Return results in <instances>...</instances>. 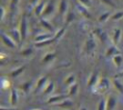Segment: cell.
I'll return each instance as SVG.
<instances>
[{
    "mask_svg": "<svg viewBox=\"0 0 123 110\" xmlns=\"http://www.w3.org/2000/svg\"><path fill=\"white\" fill-rule=\"evenodd\" d=\"M112 85L114 86L115 90H116L118 93L123 94V84H122L117 78H114V79L112 80Z\"/></svg>",
    "mask_w": 123,
    "mask_h": 110,
    "instance_id": "obj_21",
    "label": "cell"
},
{
    "mask_svg": "<svg viewBox=\"0 0 123 110\" xmlns=\"http://www.w3.org/2000/svg\"><path fill=\"white\" fill-rule=\"evenodd\" d=\"M1 110H17L16 108H11V107H9V108H7V107H4V106H2L1 107Z\"/></svg>",
    "mask_w": 123,
    "mask_h": 110,
    "instance_id": "obj_37",
    "label": "cell"
},
{
    "mask_svg": "<svg viewBox=\"0 0 123 110\" xmlns=\"http://www.w3.org/2000/svg\"><path fill=\"white\" fill-rule=\"evenodd\" d=\"M79 2L81 3L82 6H84V7H86V8H89L90 5H91L90 0H79Z\"/></svg>",
    "mask_w": 123,
    "mask_h": 110,
    "instance_id": "obj_34",
    "label": "cell"
},
{
    "mask_svg": "<svg viewBox=\"0 0 123 110\" xmlns=\"http://www.w3.org/2000/svg\"><path fill=\"white\" fill-rule=\"evenodd\" d=\"M24 69H25V66H20V67L14 69H12L10 72V76H12V77H17V76H19L24 71Z\"/></svg>",
    "mask_w": 123,
    "mask_h": 110,
    "instance_id": "obj_15",
    "label": "cell"
},
{
    "mask_svg": "<svg viewBox=\"0 0 123 110\" xmlns=\"http://www.w3.org/2000/svg\"><path fill=\"white\" fill-rule=\"evenodd\" d=\"M95 34L97 35L98 38H100V40H101L103 42H105V41H106V39H107V35H106V33H105L101 28H96V29H95Z\"/></svg>",
    "mask_w": 123,
    "mask_h": 110,
    "instance_id": "obj_23",
    "label": "cell"
},
{
    "mask_svg": "<svg viewBox=\"0 0 123 110\" xmlns=\"http://www.w3.org/2000/svg\"><path fill=\"white\" fill-rule=\"evenodd\" d=\"M116 54H119V50L117 49L116 45H111L108 47V49L106 50V56L110 57V56H114Z\"/></svg>",
    "mask_w": 123,
    "mask_h": 110,
    "instance_id": "obj_12",
    "label": "cell"
},
{
    "mask_svg": "<svg viewBox=\"0 0 123 110\" xmlns=\"http://www.w3.org/2000/svg\"><path fill=\"white\" fill-rule=\"evenodd\" d=\"M68 97L69 96L67 95H54V96H49V98L46 100V103L47 104H57Z\"/></svg>",
    "mask_w": 123,
    "mask_h": 110,
    "instance_id": "obj_4",
    "label": "cell"
},
{
    "mask_svg": "<svg viewBox=\"0 0 123 110\" xmlns=\"http://www.w3.org/2000/svg\"><path fill=\"white\" fill-rule=\"evenodd\" d=\"M110 15H111L110 12H105L102 14H100V16L98 17V21L101 22V23H104V22H106L110 18Z\"/></svg>",
    "mask_w": 123,
    "mask_h": 110,
    "instance_id": "obj_25",
    "label": "cell"
},
{
    "mask_svg": "<svg viewBox=\"0 0 123 110\" xmlns=\"http://www.w3.org/2000/svg\"><path fill=\"white\" fill-rule=\"evenodd\" d=\"M37 0H30V3H31V4H33V5H34V4H35V3H36V2H37Z\"/></svg>",
    "mask_w": 123,
    "mask_h": 110,
    "instance_id": "obj_41",
    "label": "cell"
},
{
    "mask_svg": "<svg viewBox=\"0 0 123 110\" xmlns=\"http://www.w3.org/2000/svg\"><path fill=\"white\" fill-rule=\"evenodd\" d=\"M98 80H99L98 73H97L96 71L92 72V73L90 74V76L88 77V79H87V87L92 89V88H93V87H94V86L97 84Z\"/></svg>",
    "mask_w": 123,
    "mask_h": 110,
    "instance_id": "obj_9",
    "label": "cell"
},
{
    "mask_svg": "<svg viewBox=\"0 0 123 110\" xmlns=\"http://www.w3.org/2000/svg\"><path fill=\"white\" fill-rule=\"evenodd\" d=\"M110 85H111V83L108 78L101 77V78H99L97 84L92 88V92L95 94H104L109 90Z\"/></svg>",
    "mask_w": 123,
    "mask_h": 110,
    "instance_id": "obj_1",
    "label": "cell"
},
{
    "mask_svg": "<svg viewBox=\"0 0 123 110\" xmlns=\"http://www.w3.org/2000/svg\"><path fill=\"white\" fill-rule=\"evenodd\" d=\"M10 36L12 37V39L16 43H18V42L21 41V36H20L19 30H17V29H12V30L11 31V35H10Z\"/></svg>",
    "mask_w": 123,
    "mask_h": 110,
    "instance_id": "obj_13",
    "label": "cell"
},
{
    "mask_svg": "<svg viewBox=\"0 0 123 110\" xmlns=\"http://www.w3.org/2000/svg\"><path fill=\"white\" fill-rule=\"evenodd\" d=\"M97 110H106V99L101 98L97 104Z\"/></svg>",
    "mask_w": 123,
    "mask_h": 110,
    "instance_id": "obj_31",
    "label": "cell"
},
{
    "mask_svg": "<svg viewBox=\"0 0 123 110\" xmlns=\"http://www.w3.org/2000/svg\"><path fill=\"white\" fill-rule=\"evenodd\" d=\"M20 89L25 93V94H28L31 90V81H27L23 84L20 85Z\"/></svg>",
    "mask_w": 123,
    "mask_h": 110,
    "instance_id": "obj_26",
    "label": "cell"
},
{
    "mask_svg": "<svg viewBox=\"0 0 123 110\" xmlns=\"http://www.w3.org/2000/svg\"><path fill=\"white\" fill-rule=\"evenodd\" d=\"M9 87H10V81L8 79H6V78L3 77L1 79V88L3 90H7Z\"/></svg>",
    "mask_w": 123,
    "mask_h": 110,
    "instance_id": "obj_33",
    "label": "cell"
},
{
    "mask_svg": "<svg viewBox=\"0 0 123 110\" xmlns=\"http://www.w3.org/2000/svg\"><path fill=\"white\" fill-rule=\"evenodd\" d=\"M54 83L52 82V81H48L47 82V84L45 85V87H44V89L42 90V92H43V95H49V94H51L53 91H54Z\"/></svg>",
    "mask_w": 123,
    "mask_h": 110,
    "instance_id": "obj_16",
    "label": "cell"
},
{
    "mask_svg": "<svg viewBox=\"0 0 123 110\" xmlns=\"http://www.w3.org/2000/svg\"><path fill=\"white\" fill-rule=\"evenodd\" d=\"M117 104V99L113 95H110L106 99V110H114Z\"/></svg>",
    "mask_w": 123,
    "mask_h": 110,
    "instance_id": "obj_6",
    "label": "cell"
},
{
    "mask_svg": "<svg viewBox=\"0 0 123 110\" xmlns=\"http://www.w3.org/2000/svg\"><path fill=\"white\" fill-rule=\"evenodd\" d=\"M55 57H56V53L55 52H48L43 56L41 61H42V63H49V62L53 61L55 59Z\"/></svg>",
    "mask_w": 123,
    "mask_h": 110,
    "instance_id": "obj_19",
    "label": "cell"
},
{
    "mask_svg": "<svg viewBox=\"0 0 123 110\" xmlns=\"http://www.w3.org/2000/svg\"><path fill=\"white\" fill-rule=\"evenodd\" d=\"M23 56H28V55H31L33 53V49L31 48H26V49H23L21 52H20Z\"/></svg>",
    "mask_w": 123,
    "mask_h": 110,
    "instance_id": "obj_35",
    "label": "cell"
},
{
    "mask_svg": "<svg viewBox=\"0 0 123 110\" xmlns=\"http://www.w3.org/2000/svg\"><path fill=\"white\" fill-rule=\"evenodd\" d=\"M78 89H79L78 83H74V84L68 86V90H67V94H66V95H67L68 96H75V95L77 94Z\"/></svg>",
    "mask_w": 123,
    "mask_h": 110,
    "instance_id": "obj_11",
    "label": "cell"
},
{
    "mask_svg": "<svg viewBox=\"0 0 123 110\" xmlns=\"http://www.w3.org/2000/svg\"><path fill=\"white\" fill-rule=\"evenodd\" d=\"M19 32H20V36H21V41H23L26 39V35H27V18L26 15L23 14L20 20V25H19Z\"/></svg>",
    "mask_w": 123,
    "mask_h": 110,
    "instance_id": "obj_3",
    "label": "cell"
},
{
    "mask_svg": "<svg viewBox=\"0 0 123 110\" xmlns=\"http://www.w3.org/2000/svg\"><path fill=\"white\" fill-rule=\"evenodd\" d=\"M53 41H55L54 38H52V39H49V40H46V41H43L35 42V46H36V47H43V46H46V45H49V44H51Z\"/></svg>",
    "mask_w": 123,
    "mask_h": 110,
    "instance_id": "obj_24",
    "label": "cell"
},
{
    "mask_svg": "<svg viewBox=\"0 0 123 110\" xmlns=\"http://www.w3.org/2000/svg\"><path fill=\"white\" fill-rule=\"evenodd\" d=\"M64 32H65V29H64V28H62V29L58 30V31L55 33V35H54V40L57 41V40L61 39V38L62 37V35L64 34Z\"/></svg>",
    "mask_w": 123,
    "mask_h": 110,
    "instance_id": "obj_30",
    "label": "cell"
},
{
    "mask_svg": "<svg viewBox=\"0 0 123 110\" xmlns=\"http://www.w3.org/2000/svg\"><path fill=\"white\" fill-rule=\"evenodd\" d=\"M1 40H2V42H3L6 46H8L9 48L13 49V48L16 47V44H17V43L12 39V37H11L10 35H8V34H6V33H4V32L1 33Z\"/></svg>",
    "mask_w": 123,
    "mask_h": 110,
    "instance_id": "obj_2",
    "label": "cell"
},
{
    "mask_svg": "<svg viewBox=\"0 0 123 110\" xmlns=\"http://www.w3.org/2000/svg\"><path fill=\"white\" fill-rule=\"evenodd\" d=\"M47 82H48V79H47V77H46V76H41V77H39V78L37 79V81L36 85H35L34 93H35V94H37V92H39V91L43 90V89H44V87H45V85L47 84Z\"/></svg>",
    "mask_w": 123,
    "mask_h": 110,
    "instance_id": "obj_5",
    "label": "cell"
},
{
    "mask_svg": "<svg viewBox=\"0 0 123 110\" xmlns=\"http://www.w3.org/2000/svg\"><path fill=\"white\" fill-rule=\"evenodd\" d=\"M54 11V6H53V4L50 2L45 8H44V11H43V15H48V14H50L52 12Z\"/></svg>",
    "mask_w": 123,
    "mask_h": 110,
    "instance_id": "obj_27",
    "label": "cell"
},
{
    "mask_svg": "<svg viewBox=\"0 0 123 110\" xmlns=\"http://www.w3.org/2000/svg\"><path fill=\"white\" fill-rule=\"evenodd\" d=\"M94 48H95V41H94V39L91 38V37H89V38L86 40V44H85V49H86V54H87V55L91 54V53L93 52Z\"/></svg>",
    "mask_w": 123,
    "mask_h": 110,
    "instance_id": "obj_7",
    "label": "cell"
},
{
    "mask_svg": "<svg viewBox=\"0 0 123 110\" xmlns=\"http://www.w3.org/2000/svg\"><path fill=\"white\" fill-rule=\"evenodd\" d=\"M120 37H121V30L119 28H115L113 31V35H112V41L114 45H117V43L120 41Z\"/></svg>",
    "mask_w": 123,
    "mask_h": 110,
    "instance_id": "obj_14",
    "label": "cell"
},
{
    "mask_svg": "<svg viewBox=\"0 0 123 110\" xmlns=\"http://www.w3.org/2000/svg\"><path fill=\"white\" fill-rule=\"evenodd\" d=\"M17 1H18V0H12V6L16 5V4H17Z\"/></svg>",
    "mask_w": 123,
    "mask_h": 110,
    "instance_id": "obj_40",
    "label": "cell"
},
{
    "mask_svg": "<svg viewBox=\"0 0 123 110\" xmlns=\"http://www.w3.org/2000/svg\"><path fill=\"white\" fill-rule=\"evenodd\" d=\"M117 77H123V71H121V72H119L118 74H116V75H115V78H117Z\"/></svg>",
    "mask_w": 123,
    "mask_h": 110,
    "instance_id": "obj_39",
    "label": "cell"
},
{
    "mask_svg": "<svg viewBox=\"0 0 123 110\" xmlns=\"http://www.w3.org/2000/svg\"><path fill=\"white\" fill-rule=\"evenodd\" d=\"M18 102V92L15 88L11 89L10 92V103L12 106H15Z\"/></svg>",
    "mask_w": 123,
    "mask_h": 110,
    "instance_id": "obj_8",
    "label": "cell"
},
{
    "mask_svg": "<svg viewBox=\"0 0 123 110\" xmlns=\"http://www.w3.org/2000/svg\"><path fill=\"white\" fill-rule=\"evenodd\" d=\"M55 105H57L59 107H62V108H69V107L72 106V101L70 99H68V98H65L64 100H62L60 103H57Z\"/></svg>",
    "mask_w": 123,
    "mask_h": 110,
    "instance_id": "obj_22",
    "label": "cell"
},
{
    "mask_svg": "<svg viewBox=\"0 0 123 110\" xmlns=\"http://www.w3.org/2000/svg\"><path fill=\"white\" fill-rule=\"evenodd\" d=\"M123 17V12L122 11H119V12H116L114 14H112L111 15V20H119L120 18H122Z\"/></svg>",
    "mask_w": 123,
    "mask_h": 110,
    "instance_id": "obj_32",
    "label": "cell"
},
{
    "mask_svg": "<svg viewBox=\"0 0 123 110\" xmlns=\"http://www.w3.org/2000/svg\"><path fill=\"white\" fill-rule=\"evenodd\" d=\"M67 10V4H66V1L65 0H62L61 1V4H60V7H59V12L63 14Z\"/></svg>",
    "mask_w": 123,
    "mask_h": 110,
    "instance_id": "obj_29",
    "label": "cell"
},
{
    "mask_svg": "<svg viewBox=\"0 0 123 110\" xmlns=\"http://www.w3.org/2000/svg\"><path fill=\"white\" fill-rule=\"evenodd\" d=\"M1 10H2V15H1V19L3 20V19H4V16H5V10H4V8H2Z\"/></svg>",
    "mask_w": 123,
    "mask_h": 110,
    "instance_id": "obj_38",
    "label": "cell"
},
{
    "mask_svg": "<svg viewBox=\"0 0 123 110\" xmlns=\"http://www.w3.org/2000/svg\"><path fill=\"white\" fill-rule=\"evenodd\" d=\"M33 110H40V109H33Z\"/></svg>",
    "mask_w": 123,
    "mask_h": 110,
    "instance_id": "obj_43",
    "label": "cell"
},
{
    "mask_svg": "<svg viewBox=\"0 0 123 110\" xmlns=\"http://www.w3.org/2000/svg\"><path fill=\"white\" fill-rule=\"evenodd\" d=\"M54 38V35L52 33H43V34H39L35 38V42H39V41H43L49 39Z\"/></svg>",
    "mask_w": 123,
    "mask_h": 110,
    "instance_id": "obj_10",
    "label": "cell"
},
{
    "mask_svg": "<svg viewBox=\"0 0 123 110\" xmlns=\"http://www.w3.org/2000/svg\"><path fill=\"white\" fill-rule=\"evenodd\" d=\"M44 3H40L39 5H37V7H36V9H35V14H37V15H40V14H43V11H44Z\"/></svg>",
    "mask_w": 123,
    "mask_h": 110,
    "instance_id": "obj_28",
    "label": "cell"
},
{
    "mask_svg": "<svg viewBox=\"0 0 123 110\" xmlns=\"http://www.w3.org/2000/svg\"><path fill=\"white\" fill-rule=\"evenodd\" d=\"M40 23H41V25H42L46 30H48L50 33H52V32L54 31V27H53V25H52L47 19H45V18H41V19H40Z\"/></svg>",
    "mask_w": 123,
    "mask_h": 110,
    "instance_id": "obj_18",
    "label": "cell"
},
{
    "mask_svg": "<svg viewBox=\"0 0 123 110\" xmlns=\"http://www.w3.org/2000/svg\"><path fill=\"white\" fill-rule=\"evenodd\" d=\"M112 62L113 64L115 65V67L117 68H120L121 65H122V62H123V57L121 54H116L112 57Z\"/></svg>",
    "mask_w": 123,
    "mask_h": 110,
    "instance_id": "obj_20",
    "label": "cell"
},
{
    "mask_svg": "<svg viewBox=\"0 0 123 110\" xmlns=\"http://www.w3.org/2000/svg\"><path fill=\"white\" fill-rule=\"evenodd\" d=\"M79 110H87V108H86V107H85V106H82Z\"/></svg>",
    "mask_w": 123,
    "mask_h": 110,
    "instance_id": "obj_42",
    "label": "cell"
},
{
    "mask_svg": "<svg viewBox=\"0 0 123 110\" xmlns=\"http://www.w3.org/2000/svg\"><path fill=\"white\" fill-rule=\"evenodd\" d=\"M73 18H74L73 14H72V13H69V14H67V16H66L65 22H66V23H69V22H71V21H72V19H73Z\"/></svg>",
    "mask_w": 123,
    "mask_h": 110,
    "instance_id": "obj_36",
    "label": "cell"
},
{
    "mask_svg": "<svg viewBox=\"0 0 123 110\" xmlns=\"http://www.w3.org/2000/svg\"><path fill=\"white\" fill-rule=\"evenodd\" d=\"M63 83H64L66 86H70V85L76 83V77H75V74H73V73L68 74V75L65 77Z\"/></svg>",
    "mask_w": 123,
    "mask_h": 110,
    "instance_id": "obj_17",
    "label": "cell"
}]
</instances>
